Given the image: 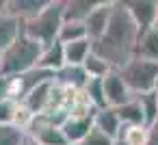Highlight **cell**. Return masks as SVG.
<instances>
[{"label": "cell", "mask_w": 158, "mask_h": 145, "mask_svg": "<svg viewBox=\"0 0 158 145\" xmlns=\"http://www.w3.org/2000/svg\"><path fill=\"white\" fill-rule=\"evenodd\" d=\"M156 93H158V87H156Z\"/></svg>", "instance_id": "35"}, {"label": "cell", "mask_w": 158, "mask_h": 145, "mask_svg": "<svg viewBox=\"0 0 158 145\" xmlns=\"http://www.w3.org/2000/svg\"><path fill=\"white\" fill-rule=\"evenodd\" d=\"M50 0H7V13L11 18H15L18 22L26 24L33 18H37L46 7H48Z\"/></svg>", "instance_id": "9"}, {"label": "cell", "mask_w": 158, "mask_h": 145, "mask_svg": "<svg viewBox=\"0 0 158 145\" xmlns=\"http://www.w3.org/2000/svg\"><path fill=\"white\" fill-rule=\"evenodd\" d=\"M154 28H158V18H156V26H154Z\"/></svg>", "instance_id": "32"}, {"label": "cell", "mask_w": 158, "mask_h": 145, "mask_svg": "<svg viewBox=\"0 0 158 145\" xmlns=\"http://www.w3.org/2000/svg\"><path fill=\"white\" fill-rule=\"evenodd\" d=\"M24 145H31V143H28V141H26V143H24Z\"/></svg>", "instance_id": "33"}, {"label": "cell", "mask_w": 158, "mask_h": 145, "mask_svg": "<svg viewBox=\"0 0 158 145\" xmlns=\"http://www.w3.org/2000/svg\"><path fill=\"white\" fill-rule=\"evenodd\" d=\"M100 5V0H65L63 18L65 22H87L93 9Z\"/></svg>", "instance_id": "13"}, {"label": "cell", "mask_w": 158, "mask_h": 145, "mask_svg": "<svg viewBox=\"0 0 158 145\" xmlns=\"http://www.w3.org/2000/svg\"><path fill=\"white\" fill-rule=\"evenodd\" d=\"M87 26L85 22H63L61 26V33H59V41L65 46V44H72V41H80V39H87Z\"/></svg>", "instance_id": "21"}, {"label": "cell", "mask_w": 158, "mask_h": 145, "mask_svg": "<svg viewBox=\"0 0 158 145\" xmlns=\"http://www.w3.org/2000/svg\"><path fill=\"white\" fill-rule=\"evenodd\" d=\"M141 28L132 20L123 0H115L110 24L100 41L93 44V52L100 54L115 72H119L123 65H128L134 59L136 41H139Z\"/></svg>", "instance_id": "1"}, {"label": "cell", "mask_w": 158, "mask_h": 145, "mask_svg": "<svg viewBox=\"0 0 158 145\" xmlns=\"http://www.w3.org/2000/svg\"><path fill=\"white\" fill-rule=\"evenodd\" d=\"M119 139H121L126 145H147L149 128H147V126H123Z\"/></svg>", "instance_id": "23"}, {"label": "cell", "mask_w": 158, "mask_h": 145, "mask_svg": "<svg viewBox=\"0 0 158 145\" xmlns=\"http://www.w3.org/2000/svg\"><path fill=\"white\" fill-rule=\"evenodd\" d=\"M136 100L141 104V110H143V117H145V126L152 128L158 121V93L149 91V93L136 95Z\"/></svg>", "instance_id": "20"}, {"label": "cell", "mask_w": 158, "mask_h": 145, "mask_svg": "<svg viewBox=\"0 0 158 145\" xmlns=\"http://www.w3.org/2000/svg\"><path fill=\"white\" fill-rule=\"evenodd\" d=\"M26 134H28V141H33L35 145H69L63 128L50 121L46 115H37L31 128L26 130Z\"/></svg>", "instance_id": "5"}, {"label": "cell", "mask_w": 158, "mask_h": 145, "mask_svg": "<svg viewBox=\"0 0 158 145\" xmlns=\"http://www.w3.org/2000/svg\"><path fill=\"white\" fill-rule=\"evenodd\" d=\"M28 141V134L20 128L11 126H0V145H24Z\"/></svg>", "instance_id": "25"}, {"label": "cell", "mask_w": 158, "mask_h": 145, "mask_svg": "<svg viewBox=\"0 0 158 145\" xmlns=\"http://www.w3.org/2000/svg\"><path fill=\"white\" fill-rule=\"evenodd\" d=\"M113 7H115V0H100V5L93 9V13L87 18L85 26H87V35L89 39L95 44L104 37L108 24H110V18H113Z\"/></svg>", "instance_id": "6"}, {"label": "cell", "mask_w": 158, "mask_h": 145, "mask_svg": "<svg viewBox=\"0 0 158 145\" xmlns=\"http://www.w3.org/2000/svg\"><path fill=\"white\" fill-rule=\"evenodd\" d=\"M82 91L89 95L91 104H93L98 110L108 108V102H106V95H104V78H91Z\"/></svg>", "instance_id": "22"}, {"label": "cell", "mask_w": 158, "mask_h": 145, "mask_svg": "<svg viewBox=\"0 0 158 145\" xmlns=\"http://www.w3.org/2000/svg\"><path fill=\"white\" fill-rule=\"evenodd\" d=\"M54 80H56L61 87L82 91L91 78H89V74H87V69H85L82 65H65L61 72L54 74Z\"/></svg>", "instance_id": "10"}, {"label": "cell", "mask_w": 158, "mask_h": 145, "mask_svg": "<svg viewBox=\"0 0 158 145\" xmlns=\"http://www.w3.org/2000/svg\"><path fill=\"white\" fill-rule=\"evenodd\" d=\"M117 113H119V119L123 126H145V117H143V110H141V104L136 97L132 102L119 106Z\"/></svg>", "instance_id": "19"}, {"label": "cell", "mask_w": 158, "mask_h": 145, "mask_svg": "<svg viewBox=\"0 0 158 145\" xmlns=\"http://www.w3.org/2000/svg\"><path fill=\"white\" fill-rule=\"evenodd\" d=\"M65 65H67V63H65V46H63L61 41H54L52 46L44 48V54H41V59H39V67H41V69L56 74V72H61Z\"/></svg>", "instance_id": "14"}, {"label": "cell", "mask_w": 158, "mask_h": 145, "mask_svg": "<svg viewBox=\"0 0 158 145\" xmlns=\"http://www.w3.org/2000/svg\"><path fill=\"white\" fill-rule=\"evenodd\" d=\"M9 97V78L0 74V100Z\"/></svg>", "instance_id": "28"}, {"label": "cell", "mask_w": 158, "mask_h": 145, "mask_svg": "<svg viewBox=\"0 0 158 145\" xmlns=\"http://www.w3.org/2000/svg\"><path fill=\"white\" fill-rule=\"evenodd\" d=\"M95 121L93 117H69L65 123H63V132L69 141V145H78L91 130H93Z\"/></svg>", "instance_id": "12"}, {"label": "cell", "mask_w": 158, "mask_h": 145, "mask_svg": "<svg viewBox=\"0 0 158 145\" xmlns=\"http://www.w3.org/2000/svg\"><path fill=\"white\" fill-rule=\"evenodd\" d=\"M93 52V41L80 39V41H72L65 44V63L67 65H85V61L89 59V54Z\"/></svg>", "instance_id": "18"}, {"label": "cell", "mask_w": 158, "mask_h": 145, "mask_svg": "<svg viewBox=\"0 0 158 145\" xmlns=\"http://www.w3.org/2000/svg\"><path fill=\"white\" fill-rule=\"evenodd\" d=\"M119 74L134 95L156 91V87H158V61H147V59L134 56L128 65H123L119 69Z\"/></svg>", "instance_id": "4"}, {"label": "cell", "mask_w": 158, "mask_h": 145, "mask_svg": "<svg viewBox=\"0 0 158 145\" xmlns=\"http://www.w3.org/2000/svg\"><path fill=\"white\" fill-rule=\"evenodd\" d=\"M134 56L147 59V61H158V28L141 31L139 41H136V52Z\"/></svg>", "instance_id": "16"}, {"label": "cell", "mask_w": 158, "mask_h": 145, "mask_svg": "<svg viewBox=\"0 0 158 145\" xmlns=\"http://www.w3.org/2000/svg\"><path fill=\"white\" fill-rule=\"evenodd\" d=\"M15 110H18V102L11 97L0 100V126H11L15 119Z\"/></svg>", "instance_id": "26"}, {"label": "cell", "mask_w": 158, "mask_h": 145, "mask_svg": "<svg viewBox=\"0 0 158 145\" xmlns=\"http://www.w3.org/2000/svg\"><path fill=\"white\" fill-rule=\"evenodd\" d=\"M28 143H31V145H35V143H33V141H28Z\"/></svg>", "instance_id": "34"}, {"label": "cell", "mask_w": 158, "mask_h": 145, "mask_svg": "<svg viewBox=\"0 0 158 145\" xmlns=\"http://www.w3.org/2000/svg\"><path fill=\"white\" fill-rule=\"evenodd\" d=\"M22 33V22L11 18L7 11H0V50H7Z\"/></svg>", "instance_id": "17"}, {"label": "cell", "mask_w": 158, "mask_h": 145, "mask_svg": "<svg viewBox=\"0 0 158 145\" xmlns=\"http://www.w3.org/2000/svg\"><path fill=\"white\" fill-rule=\"evenodd\" d=\"M0 67H2V50H0Z\"/></svg>", "instance_id": "31"}, {"label": "cell", "mask_w": 158, "mask_h": 145, "mask_svg": "<svg viewBox=\"0 0 158 145\" xmlns=\"http://www.w3.org/2000/svg\"><path fill=\"white\" fill-rule=\"evenodd\" d=\"M93 121H95V128H98V130H102L106 136H110L113 141H117V139H119L123 123H121V119H119L117 108H110V106H108V108L98 110V113H95V117H93Z\"/></svg>", "instance_id": "11"}, {"label": "cell", "mask_w": 158, "mask_h": 145, "mask_svg": "<svg viewBox=\"0 0 158 145\" xmlns=\"http://www.w3.org/2000/svg\"><path fill=\"white\" fill-rule=\"evenodd\" d=\"M63 9H65V0H50L48 7H46L37 18H33L31 22L22 24L24 35H28V37L35 39V41H39L44 48L52 46L54 41H59L61 26H63V22H65Z\"/></svg>", "instance_id": "3"}, {"label": "cell", "mask_w": 158, "mask_h": 145, "mask_svg": "<svg viewBox=\"0 0 158 145\" xmlns=\"http://www.w3.org/2000/svg\"><path fill=\"white\" fill-rule=\"evenodd\" d=\"M113 145H126V143H123V141H121V139H117V141H115V143H113Z\"/></svg>", "instance_id": "30"}, {"label": "cell", "mask_w": 158, "mask_h": 145, "mask_svg": "<svg viewBox=\"0 0 158 145\" xmlns=\"http://www.w3.org/2000/svg\"><path fill=\"white\" fill-rule=\"evenodd\" d=\"M104 95H106V102L110 108H119L128 102H132L136 95L130 91V87L126 85V80L121 78L119 72H110L106 78H104Z\"/></svg>", "instance_id": "7"}, {"label": "cell", "mask_w": 158, "mask_h": 145, "mask_svg": "<svg viewBox=\"0 0 158 145\" xmlns=\"http://www.w3.org/2000/svg\"><path fill=\"white\" fill-rule=\"evenodd\" d=\"M41 54H44V46L22 33L7 50H2V67H0V74L7 76V78L28 74V72L39 67Z\"/></svg>", "instance_id": "2"}, {"label": "cell", "mask_w": 158, "mask_h": 145, "mask_svg": "<svg viewBox=\"0 0 158 145\" xmlns=\"http://www.w3.org/2000/svg\"><path fill=\"white\" fill-rule=\"evenodd\" d=\"M147 145H158V121L149 128V139H147Z\"/></svg>", "instance_id": "29"}, {"label": "cell", "mask_w": 158, "mask_h": 145, "mask_svg": "<svg viewBox=\"0 0 158 145\" xmlns=\"http://www.w3.org/2000/svg\"><path fill=\"white\" fill-rule=\"evenodd\" d=\"M85 69H87V74H89V78H106L110 72H115L100 54H95V52H91L89 54V59L85 61V65H82Z\"/></svg>", "instance_id": "24"}, {"label": "cell", "mask_w": 158, "mask_h": 145, "mask_svg": "<svg viewBox=\"0 0 158 145\" xmlns=\"http://www.w3.org/2000/svg\"><path fill=\"white\" fill-rule=\"evenodd\" d=\"M52 87H54V80H48L44 85H39L37 89H33L26 97H24V106H28L35 115H41L46 113L48 104H50V95H52Z\"/></svg>", "instance_id": "15"}, {"label": "cell", "mask_w": 158, "mask_h": 145, "mask_svg": "<svg viewBox=\"0 0 158 145\" xmlns=\"http://www.w3.org/2000/svg\"><path fill=\"white\" fill-rule=\"evenodd\" d=\"M132 20L141 31H149L156 26L158 18V0H123Z\"/></svg>", "instance_id": "8"}, {"label": "cell", "mask_w": 158, "mask_h": 145, "mask_svg": "<svg viewBox=\"0 0 158 145\" xmlns=\"http://www.w3.org/2000/svg\"><path fill=\"white\" fill-rule=\"evenodd\" d=\"M113 143H115V141H113L110 136H106L102 130H98V128L93 126V130H91L78 145H113Z\"/></svg>", "instance_id": "27"}]
</instances>
